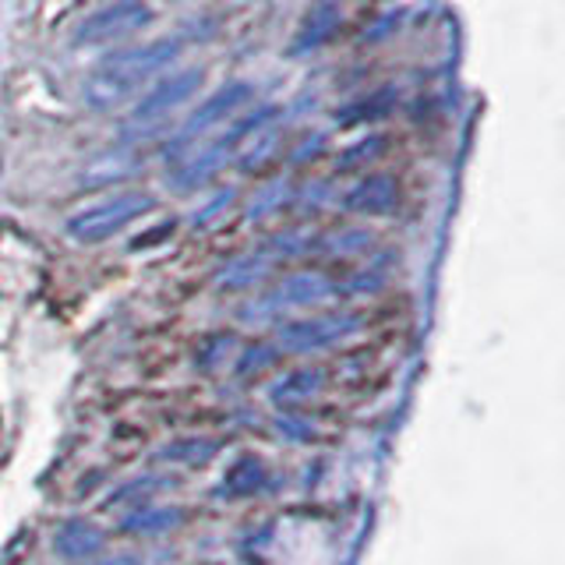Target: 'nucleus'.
Listing matches in <instances>:
<instances>
[{"instance_id": "nucleus-16", "label": "nucleus", "mask_w": 565, "mask_h": 565, "mask_svg": "<svg viewBox=\"0 0 565 565\" xmlns=\"http://www.w3.org/2000/svg\"><path fill=\"white\" fill-rule=\"evenodd\" d=\"M230 199H234V191H223V194H216V202H212V205L202 212V216H194V223H205L209 216H216V212H220L223 205H230Z\"/></svg>"}, {"instance_id": "nucleus-11", "label": "nucleus", "mask_w": 565, "mask_h": 565, "mask_svg": "<svg viewBox=\"0 0 565 565\" xmlns=\"http://www.w3.org/2000/svg\"><path fill=\"white\" fill-rule=\"evenodd\" d=\"M177 523H181V509H138L124 520V530H131V534H163Z\"/></svg>"}, {"instance_id": "nucleus-15", "label": "nucleus", "mask_w": 565, "mask_h": 565, "mask_svg": "<svg viewBox=\"0 0 565 565\" xmlns=\"http://www.w3.org/2000/svg\"><path fill=\"white\" fill-rule=\"evenodd\" d=\"M382 146H385L382 138H367V141H361V146H353L350 152L340 156V167H343V170L364 167V163H371V159H375V156L382 152Z\"/></svg>"}, {"instance_id": "nucleus-5", "label": "nucleus", "mask_w": 565, "mask_h": 565, "mask_svg": "<svg viewBox=\"0 0 565 565\" xmlns=\"http://www.w3.org/2000/svg\"><path fill=\"white\" fill-rule=\"evenodd\" d=\"M202 85V71L199 67H188V71H177V75L163 78L159 85H152L146 96L138 99V106L131 110V128H146V124H156L170 117L177 106H184Z\"/></svg>"}, {"instance_id": "nucleus-7", "label": "nucleus", "mask_w": 565, "mask_h": 565, "mask_svg": "<svg viewBox=\"0 0 565 565\" xmlns=\"http://www.w3.org/2000/svg\"><path fill=\"white\" fill-rule=\"evenodd\" d=\"M252 96H255V88L247 85V82H230V85H223L220 93H212L199 110L191 114V120L184 124V131H181V146L184 141H191L194 135H205V131H212L216 124H223V120H230L234 117L241 106H247L252 103Z\"/></svg>"}, {"instance_id": "nucleus-10", "label": "nucleus", "mask_w": 565, "mask_h": 565, "mask_svg": "<svg viewBox=\"0 0 565 565\" xmlns=\"http://www.w3.org/2000/svg\"><path fill=\"white\" fill-rule=\"evenodd\" d=\"M265 481H269V477H265L262 459L258 456H244L226 470L220 494H223V499H241V494H252V491L265 488Z\"/></svg>"}, {"instance_id": "nucleus-9", "label": "nucleus", "mask_w": 565, "mask_h": 565, "mask_svg": "<svg viewBox=\"0 0 565 565\" xmlns=\"http://www.w3.org/2000/svg\"><path fill=\"white\" fill-rule=\"evenodd\" d=\"M106 534L88 520H67L53 530V552L61 558H93L103 552Z\"/></svg>"}, {"instance_id": "nucleus-6", "label": "nucleus", "mask_w": 565, "mask_h": 565, "mask_svg": "<svg viewBox=\"0 0 565 565\" xmlns=\"http://www.w3.org/2000/svg\"><path fill=\"white\" fill-rule=\"evenodd\" d=\"M335 297V282L326 279L322 273H294L279 282V287L262 300L258 308H247V315H279L282 308H311V305H322V300Z\"/></svg>"}, {"instance_id": "nucleus-4", "label": "nucleus", "mask_w": 565, "mask_h": 565, "mask_svg": "<svg viewBox=\"0 0 565 565\" xmlns=\"http://www.w3.org/2000/svg\"><path fill=\"white\" fill-rule=\"evenodd\" d=\"M152 11L141 4V0H117V4L96 11L93 18H85L82 29L75 32V43L82 46H99V43H114L124 35L138 32L141 25H149Z\"/></svg>"}, {"instance_id": "nucleus-1", "label": "nucleus", "mask_w": 565, "mask_h": 565, "mask_svg": "<svg viewBox=\"0 0 565 565\" xmlns=\"http://www.w3.org/2000/svg\"><path fill=\"white\" fill-rule=\"evenodd\" d=\"M177 50H181L177 40H159V43L106 57L93 75L85 78V88H82L85 103L96 106V110H114V106H120L124 99H131L141 85H149L159 71L170 67Z\"/></svg>"}, {"instance_id": "nucleus-12", "label": "nucleus", "mask_w": 565, "mask_h": 565, "mask_svg": "<svg viewBox=\"0 0 565 565\" xmlns=\"http://www.w3.org/2000/svg\"><path fill=\"white\" fill-rule=\"evenodd\" d=\"M318 388H322V371H294V375H287L273 388V396L282 403H297V399L315 396Z\"/></svg>"}, {"instance_id": "nucleus-14", "label": "nucleus", "mask_w": 565, "mask_h": 565, "mask_svg": "<svg viewBox=\"0 0 565 565\" xmlns=\"http://www.w3.org/2000/svg\"><path fill=\"white\" fill-rule=\"evenodd\" d=\"M220 449V441H199V438H191V441H181V446H170L159 452V459H173V463H205V459H212Z\"/></svg>"}, {"instance_id": "nucleus-8", "label": "nucleus", "mask_w": 565, "mask_h": 565, "mask_svg": "<svg viewBox=\"0 0 565 565\" xmlns=\"http://www.w3.org/2000/svg\"><path fill=\"white\" fill-rule=\"evenodd\" d=\"M399 205V188L393 177L385 173H371L364 181H358L343 199V209L361 212V216H385Z\"/></svg>"}, {"instance_id": "nucleus-17", "label": "nucleus", "mask_w": 565, "mask_h": 565, "mask_svg": "<svg viewBox=\"0 0 565 565\" xmlns=\"http://www.w3.org/2000/svg\"><path fill=\"white\" fill-rule=\"evenodd\" d=\"M96 565H138V558H131V555H117V558H106V562H96Z\"/></svg>"}, {"instance_id": "nucleus-2", "label": "nucleus", "mask_w": 565, "mask_h": 565, "mask_svg": "<svg viewBox=\"0 0 565 565\" xmlns=\"http://www.w3.org/2000/svg\"><path fill=\"white\" fill-rule=\"evenodd\" d=\"M149 209H152V194L120 191V194H110V199L75 212V216L67 220V234L82 244H99L106 237L120 234L124 226H131L138 216H146Z\"/></svg>"}, {"instance_id": "nucleus-13", "label": "nucleus", "mask_w": 565, "mask_h": 565, "mask_svg": "<svg viewBox=\"0 0 565 565\" xmlns=\"http://www.w3.org/2000/svg\"><path fill=\"white\" fill-rule=\"evenodd\" d=\"M265 273H269V262H262V258H241V262H234L220 276V287H226V290H247V287H255V282Z\"/></svg>"}, {"instance_id": "nucleus-3", "label": "nucleus", "mask_w": 565, "mask_h": 565, "mask_svg": "<svg viewBox=\"0 0 565 565\" xmlns=\"http://www.w3.org/2000/svg\"><path fill=\"white\" fill-rule=\"evenodd\" d=\"M361 329L358 315H318V318H297L279 329V347L294 353L326 350L332 343H343L347 335Z\"/></svg>"}]
</instances>
